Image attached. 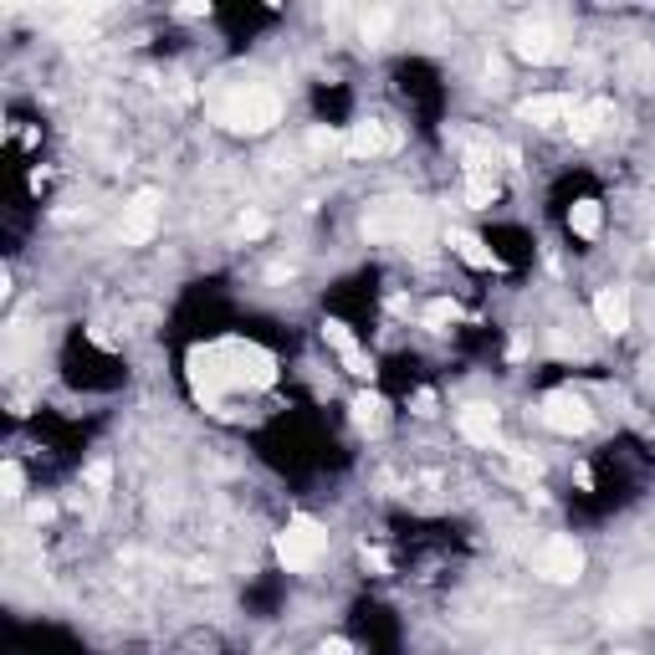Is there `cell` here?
Listing matches in <instances>:
<instances>
[{
  "instance_id": "5b68a950",
  "label": "cell",
  "mask_w": 655,
  "mask_h": 655,
  "mask_svg": "<svg viewBox=\"0 0 655 655\" xmlns=\"http://www.w3.org/2000/svg\"><path fill=\"white\" fill-rule=\"evenodd\" d=\"M650 609H655V579L650 574H630L609 594V620L615 625H640Z\"/></svg>"
},
{
  "instance_id": "f1b7e54d",
  "label": "cell",
  "mask_w": 655,
  "mask_h": 655,
  "mask_svg": "<svg viewBox=\"0 0 655 655\" xmlns=\"http://www.w3.org/2000/svg\"><path fill=\"white\" fill-rule=\"evenodd\" d=\"M620 655H635V650H620Z\"/></svg>"
},
{
  "instance_id": "9c48e42d",
  "label": "cell",
  "mask_w": 655,
  "mask_h": 655,
  "mask_svg": "<svg viewBox=\"0 0 655 655\" xmlns=\"http://www.w3.org/2000/svg\"><path fill=\"white\" fill-rule=\"evenodd\" d=\"M512 52L522 62H553L558 57V31L548 21H522L517 36H512Z\"/></svg>"
},
{
  "instance_id": "7402d4cb",
  "label": "cell",
  "mask_w": 655,
  "mask_h": 655,
  "mask_svg": "<svg viewBox=\"0 0 655 655\" xmlns=\"http://www.w3.org/2000/svg\"><path fill=\"white\" fill-rule=\"evenodd\" d=\"M308 149H313V154H333V149H343V134H338V128H313Z\"/></svg>"
},
{
  "instance_id": "d6986e66",
  "label": "cell",
  "mask_w": 655,
  "mask_h": 655,
  "mask_svg": "<svg viewBox=\"0 0 655 655\" xmlns=\"http://www.w3.org/2000/svg\"><path fill=\"white\" fill-rule=\"evenodd\" d=\"M569 231L584 236V241L599 236V205H594V200H574V210H569Z\"/></svg>"
},
{
  "instance_id": "4316f807",
  "label": "cell",
  "mask_w": 655,
  "mask_h": 655,
  "mask_svg": "<svg viewBox=\"0 0 655 655\" xmlns=\"http://www.w3.org/2000/svg\"><path fill=\"white\" fill-rule=\"evenodd\" d=\"M415 415H435V395H430V389H420V395H415Z\"/></svg>"
},
{
  "instance_id": "7c38bea8",
  "label": "cell",
  "mask_w": 655,
  "mask_h": 655,
  "mask_svg": "<svg viewBox=\"0 0 655 655\" xmlns=\"http://www.w3.org/2000/svg\"><path fill=\"white\" fill-rule=\"evenodd\" d=\"M497 425H502V415L492 405H466L456 415V430L466 435L471 446H497Z\"/></svg>"
},
{
  "instance_id": "d4e9b609",
  "label": "cell",
  "mask_w": 655,
  "mask_h": 655,
  "mask_svg": "<svg viewBox=\"0 0 655 655\" xmlns=\"http://www.w3.org/2000/svg\"><path fill=\"white\" fill-rule=\"evenodd\" d=\"M364 563H369V569H374V574H389V558H384L379 548H364Z\"/></svg>"
},
{
  "instance_id": "277c9868",
  "label": "cell",
  "mask_w": 655,
  "mask_h": 655,
  "mask_svg": "<svg viewBox=\"0 0 655 655\" xmlns=\"http://www.w3.org/2000/svg\"><path fill=\"white\" fill-rule=\"evenodd\" d=\"M328 553V533L318 528L313 517H292L287 528L277 533V558H282V569L287 574H308L318 569V558Z\"/></svg>"
},
{
  "instance_id": "7a4b0ae2",
  "label": "cell",
  "mask_w": 655,
  "mask_h": 655,
  "mask_svg": "<svg viewBox=\"0 0 655 655\" xmlns=\"http://www.w3.org/2000/svg\"><path fill=\"white\" fill-rule=\"evenodd\" d=\"M430 231V210L420 200H379L364 215V236L369 241H410Z\"/></svg>"
},
{
  "instance_id": "83f0119b",
  "label": "cell",
  "mask_w": 655,
  "mask_h": 655,
  "mask_svg": "<svg viewBox=\"0 0 655 655\" xmlns=\"http://www.w3.org/2000/svg\"><path fill=\"white\" fill-rule=\"evenodd\" d=\"M323 655H348V645H343V640H328V645H323Z\"/></svg>"
},
{
  "instance_id": "ac0fdd59",
  "label": "cell",
  "mask_w": 655,
  "mask_h": 655,
  "mask_svg": "<svg viewBox=\"0 0 655 655\" xmlns=\"http://www.w3.org/2000/svg\"><path fill=\"white\" fill-rule=\"evenodd\" d=\"M389 26H395V11H389V6H374V11L359 16V36L369 41V47H379V41L389 36Z\"/></svg>"
},
{
  "instance_id": "44dd1931",
  "label": "cell",
  "mask_w": 655,
  "mask_h": 655,
  "mask_svg": "<svg viewBox=\"0 0 655 655\" xmlns=\"http://www.w3.org/2000/svg\"><path fill=\"white\" fill-rule=\"evenodd\" d=\"M420 323H425V328H435V333H441V328H451V323H461V308H456V302H451V297H435V302H430V308L420 313Z\"/></svg>"
},
{
  "instance_id": "6da1fadb",
  "label": "cell",
  "mask_w": 655,
  "mask_h": 655,
  "mask_svg": "<svg viewBox=\"0 0 655 655\" xmlns=\"http://www.w3.org/2000/svg\"><path fill=\"white\" fill-rule=\"evenodd\" d=\"M190 364H195V395H200V400H215L221 389L272 384V374H277V364H272L267 348L241 343V338H226V343H215V348H200Z\"/></svg>"
},
{
  "instance_id": "8fae6325",
  "label": "cell",
  "mask_w": 655,
  "mask_h": 655,
  "mask_svg": "<svg viewBox=\"0 0 655 655\" xmlns=\"http://www.w3.org/2000/svg\"><path fill=\"white\" fill-rule=\"evenodd\" d=\"M574 98L569 93H538V98H528V103H522L517 113L522 118H528V123H538V128H553V123H569L574 118Z\"/></svg>"
},
{
  "instance_id": "52a82bcc",
  "label": "cell",
  "mask_w": 655,
  "mask_h": 655,
  "mask_svg": "<svg viewBox=\"0 0 655 655\" xmlns=\"http://www.w3.org/2000/svg\"><path fill=\"white\" fill-rule=\"evenodd\" d=\"M538 574H543L548 584H574V579L584 574V548H579L574 538H548V543L538 548Z\"/></svg>"
},
{
  "instance_id": "4fadbf2b",
  "label": "cell",
  "mask_w": 655,
  "mask_h": 655,
  "mask_svg": "<svg viewBox=\"0 0 655 655\" xmlns=\"http://www.w3.org/2000/svg\"><path fill=\"white\" fill-rule=\"evenodd\" d=\"M323 338L338 348V359H343V369H348V374H359V379H369V374H374V359H369L364 348L354 343V333H348L343 323H323Z\"/></svg>"
},
{
  "instance_id": "8992f818",
  "label": "cell",
  "mask_w": 655,
  "mask_h": 655,
  "mask_svg": "<svg viewBox=\"0 0 655 655\" xmlns=\"http://www.w3.org/2000/svg\"><path fill=\"white\" fill-rule=\"evenodd\" d=\"M543 425L548 430H558V435H584L589 425H594V410H589V400L584 395H574V389H553V395L543 400Z\"/></svg>"
},
{
  "instance_id": "9a60e30c",
  "label": "cell",
  "mask_w": 655,
  "mask_h": 655,
  "mask_svg": "<svg viewBox=\"0 0 655 655\" xmlns=\"http://www.w3.org/2000/svg\"><path fill=\"white\" fill-rule=\"evenodd\" d=\"M609 113H615V108H609L604 98H599V103H579V108H574V118H569L574 139H579V144H589V139L599 134V128L609 123Z\"/></svg>"
},
{
  "instance_id": "484cf974",
  "label": "cell",
  "mask_w": 655,
  "mask_h": 655,
  "mask_svg": "<svg viewBox=\"0 0 655 655\" xmlns=\"http://www.w3.org/2000/svg\"><path fill=\"white\" fill-rule=\"evenodd\" d=\"M108 476H113V471H108V461H98V466H87V482H93V487H108Z\"/></svg>"
},
{
  "instance_id": "ba28073f",
  "label": "cell",
  "mask_w": 655,
  "mask_h": 655,
  "mask_svg": "<svg viewBox=\"0 0 655 655\" xmlns=\"http://www.w3.org/2000/svg\"><path fill=\"white\" fill-rule=\"evenodd\" d=\"M389 149H400V134H395L389 123L364 118V123H354V128H343V154H348V159H379V154H389Z\"/></svg>"
},
{
  "instance_id": "30bf717a",
  "label": "cell",
  "mask_w": 655,
  "mask_h": 655,
  "mask_svg": "<svg viewBox=\"0 0 655 655\" xmlns=\"http://www.w3.org/2000/svg\"><path fill=\"white\" fill-rule=\"evenodd\" d=\"M594 318H599V328L604 333H630V318H635V308H630V292L625 287H604L599 297H594Z\"/></svg>"
},
{
  "instance_id": "cb8c5ba5",
  "label": "cell",
  "mask_w": 655,
  "mask_h": 655,
  "mask_svg": "<svg viewBox=\"0 0 655 655\" xmlns=\"http://www.w3.org/2000/svg\"><path fill=\"white\" fill-rule=\"evenodd\" d=\"M0 497H21V466L16 461H6V466H0Z\"/></svg>"
},
{
  "instance_id": "5bb4252c",
  "label": "cell",
  "mask_w": 655,
  "mask_h": 655,
  "mask_svg": "<svg viewBox=\"0 0 655 655\" xmlns=\"http://www.w3.org/2000/svg\"><path fill=\"white\" fill-rule=\"evenodd\" d=\"M451 246H456V256L466 261V267H476V272H497V267H502L497 251H492L482 236H471V231H451Z\"/></svg>"
},
{
  "instance_id": "603a6c76",
  "label": "cell",
  "mask_w": 655,
  "mask_h": 655,
  "mask_svg": "<svg viewBox=\"0 0 655 655\" xmlns=\"http://www.w3.org/2000/svg\"><path fill=\"white\" fill-rule=\"evenodd\" d=\"M236 231H241L246 241H261V236H267V215H261V210H241Z\"/></svg>"
},
{
  "instance_id": "e0dca14e",
  "label": "cell",
  "mask_w": 655,
  "mask_h": 655,
  "mask_svg": "<svg viewBox=\"0 0 655 655\" xmlns=\"http://www.w3.org/2000/svg\"><path fill=\"white\" fill-rule=\"evenodd\" d=\"M625 77L635 82V87H645V82H655V47H630V57H625Z\"/></svg>"
},
{
  "instance_id": "2e32d148",
  "label": "cell",
  "mask_w": 655,
  "mask_h": 655,
  "mask_svg": "<svg viewBox=\"0 0 655 655\" xmlns=\"http://www.w3.org/2000/svg\"><path fill=\"white\" fill-rule=\"evenodd\" d=\"M348 410H354V425H359L364 435H379V430L389 425V405L374 395V389H369V395H359V400L348 405Z\"/></svg>"
},
{
  "instance_id": "ffe728a7",
  "label": "cell",
  "mask_w": 655,
  "mask_h": 655,
  "mask_svg": "<svg viewBox=\"0 0 655 655\" xmlns=\"http://www.w3.org/2000/svg\"><path fill=\"white\" fill-rule=\"evenodd\" d=\"M502 471L517 476V482H538V476H543V461L528 456V451H507V456H502Z\"/></svg>"
},
{
  "instance_id": "3957f363",
  "label": "cell",
  "mask_w": 655,
  "mask_h": 655,
  "mask_svg": "<svg viewBox=\"0 0 655 655\" xmlns=\"http://www.w3.org/2000/svg\"><path fill=\"white\" fill-rule=\"evenodd\" d=\"M221 123L236 128V134H267L272 123H282V98L267 93V87H236L221 103Z\"/></svg>"
}]
</instances>
